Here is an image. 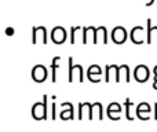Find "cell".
<instances>
[{"label": "cell", "mask_w": 157, "mask_h": 132, "mask_svg": "<svg viewBox=\"0 0 157 132\" xmlns=\"http://www.w3.org/2000/svg\"><path fill=\"white\" fill-rule=\"evenodd\" d=\"M47 95L44 96L43 102H37L32 106V116L36 120H46L47 119Z\"/></svg>", "instance_id": "cell-1"}, {"label": "cell", "mask_w": 157, "mask_h": 132, "mask_svg": "<svg viewBox=\"0 0 157 132\" xmlns=\"http://www.w3.org/2000/svg\"><path fill=\"white\" fill-rule=\"evenodd\" d=\"M150 77V70L146 65H138L134 69V78L138 83H146Z\"/></svg>", "instance_id": "cell-2"}, {"label": "cell", "mask_w": 157, "mask_h": 132, "mask_svg": "<svg viewBox=\"0 0 157 132\" xmlns=\"http://www.w3.org/2000/svg\"><path fill=\"white\" fill-rule=\"evenodd\" d=\"M32 41L33 44H37L41 41V44H47V30L44 26H33L32 29Z\"/></svg>", "instance_id": "cell-3"}, {"label": "cell", "mask_w": 157, "mask_h": 132, "mask_svg": "<svg viewBox=\"0 0 157 132\" xmlns=\"http://www.w3.org/2000/svg\"><path fill=\"white\" fill-rule=\"evenodd\" d=\"M77 77L78 81H83V66L81 65H73V59L69 58V81H73V78Z\"/></svg>", "instance_id": "cell-4"}, {"label": "cell", "mask_w": 157, "mask_h": 132, "mask_svg": "<svg viewBox=\"0 0 157 132\" xmlns=\"http://www.w3.org/2000/svg\"><path fill=\"white\" fill-rule=\"evenodd\" d=\"M68 37V33H66L65 28L62 26H55L54 29L51 30V40L54 41L55 44H62L63 41Z\"/></svg>", "instance_id": "cell-5"}, {"label": "cell", "mask_w": 157, "mask_h": 132, "mask_svg": "<svg viewBox=\"0 0 157 132\" xmlns=\"http://www.w3.org/2000/svg\"><path fill=\"white\" fill-rule=\"evenodd\" d=\"M112 40L116 44H123L125 40H127V30L123 26H116L110 33Z\"/></svg>", "instance_id": "cell-6"}, {"label": "cell", "mask_w": 157, "mask_h": 132, "mask_svg": "<svg viewBox=\"0 0 157 132\" xmlns=\"http://www.w3.org/2000/svg\"><path fill=\"white\" fill-rule=\"evenodd\" d=\"M32 78L36 83H43L47 78V69L43 65H36L32 69Z\"/></svg>", "instance_id": "cell-7"}, {"label": "cell", "mask_w": 157, "mask_h": 132, "mask_svg": "<svg viewBox=\"0 0 157 132\" xmlns=\"http://www.w3.org/2000/svg\"><path fill=\"white\" fill-rule=\"evenodd\" d=\"M101 74H102V69L98 65H91L87 69V78H88L91 83H99Z\"/></svg>", "instance_id": "cell-8"}, {"label": "cell", "mask_w": 157, "mask_h": 132, "mask_svg": "<svg viewBox=\"0 0 157 132\" xmlns=\"http://www.w3.org/2000/svg\"><path fill=\"white\" fill-rule=\"evenodd\" d=\"M136 117L141 120H149L150 117V111H152V109H150V105L146 102H142L139 103L138 106H136Z\"/></svg>", "instance_id": "cell-9"}, {"label": "cell", "mask_w": 157, "mask_h": 132, "mask_svg": "<svg viewBox=\"0 0 157 132\" xmlns=\"http://www.w3.org/2000/svg\"><path fill=\"white\" fill-rule=\"evenodd\" d=\"M123 109L121 105L117 102H112L110 105L108 106V117L110 120H120V114H121Z\"/></svg>", "instance_id": "cell-10"}, {"label": "cell", "mask_w": 157, "mask_h": 132, "mask_svg": "<svg viewBox=\"0 0 157 132\" xmlns=\"http://www.w3.org/2000/svg\"><path fill=\"white\" fill-rule=\"evenodd\" d=\"M105 80H106V83H110V81H116V83H119V66L117 65L106 66Z\"/></svg>", "instance_id": "cell-11"}, {"label": "cell", "mask_w": 157, "mask_h": 132, "mask_svg": "<svg viewBox=\"0 0 157 132\" xmlns=\"http://www.w3.org/2000/svg\"><path fill=\"white\" fill-rule=\"evenodd\" d=\"M144 36H145V33H144V28L142 26H135L130 33L131 40H132V43H135V44L144 43Z\"/></svg>", "instance_id": "cell-12"}, {"label": "cell", "mask_w": 157, "mask_h": 132, "mask_svg": "<svg viewBox=\"0 0 157 132\" xmlns=\"http://www.w3.org/2000/svg\"><path fill=\"white\" fill-rule=\"evenodd\" d=\"M120 81H125V83L130 81V69L127 65L119 66V83Z\"/></svg>", "instance_id": "cell-13"}, {"label": "cell", "mask_w": 157, "mask_h": 132, "mask_svg": "<svg viewBox=\"0 0 157 132\" xmlns=\"http://www.w3.org/2000/svg\"><path fill=\"white\" fill-rule=\"evenodd\" d=\"M59 117H61L62 120L73 119V106H72V103H68V109H66V110H62V111H61Z\"/></svg>", "instance_id": "cell-14"}, {"label": "cell", "mask_w": 157, "mask_h": 132, "mask_svg": "<svg viewBox=\"0 0 157 132\" xmlns=\"http://www.w3.org/2000/svg\"><path fill=\"white\" fill-rule=\"evenodd\" d=\"M91 106H92V116L95 117V111L98 113V116H99V120H102L103 119V110H102V105H101L99 102H97V103H91Z\"/></svg>", "instance_id": "cell-15"}, {"label": "cell", "mask_w": 157, "mask_h": 132, "mask_svg": "<svg viewBox=\"0 0 157 132\" xmlns=\"http://www.w3.org/2000/svg\"><path fill=\"white\" fill-rule=\"evenodd\" d=\"M61 61L59 57H55L52 59V63H51V69H52V81H57V69H58V62Z\"/></svg>", "instance_id": "cell-16"}, {"label": "cell", "mask_w": 157, "mask_h": 132, "mask_svg": "<svg viewBox=\"0 0 157 132\" xmlns=\"http://www.w3.org/2000/svg\"><path fill=\"white\" fill-rule=\"evenodd\" d=\"M124 106H125V117H127L130 121H131V120H134V117L130 114V107L132 106V102H131L130 99H127V100H125V103H124Z\"/></svg>", "instance_id": "cell-17"}, {"label": "cell", "mask_w": 157, "mask_h": 132, "mask_svg": "<svg viewBox=\"0 0 157 132\" xmlns=\"http://www.w3.org/2000/svg\"><path fill=\"white\" fill-rule=\"evenodd\" d=\"M83 28H80V26H73L71 29V32H72V37H71V43L72 44H75L76 43V35H77V32L78 30H81Z\"/></svg>", "instance_id": "cell-18"}, {"label": "cell", "mask_w": 157, "mask_h": 132, "mask_svg": "<svg viewBox=\"0 0 157 132\" xmlns=\"http://www.w3.org/2000/svg\"><path fill=\"white\" fill-rule=\"evenodd\" d=\"M14 29H13V28H7V29H6V35H7V36H13L14 35Z\"/></svg>", "instance_id": "cell-19"}, {"label": "cell", "mask_w": 157, "mask_h": 132, "mask_svg": "<svg viewBox=\"0 0 157 132\" xmlns=\"http://www.w3.org/2000/svg\"><path fill=\"white\" fill-rule=\"evenodd\" d=\"M153 73H155V77L157 78V65L155 66V69H153Z\"/></svg>", "instance_id": "cell-20"}, {"label": "cell", "mask_w": 157, "mask_h": 132, "mask_svg": "<svg viewBox=\"0 0 157 132\" xmlns=\"http://www.w3.org/2000/svg\"><path fill=\"white\" fill-rule=\"evenodd\" d=\"M155 119L157 120V103H156V106H155Z\"/></svg>", "instance_id": "cell-21"}, {"label": "cell", "mask_w": 157, "mask_h": 132, "mask_svg": "<svg viewBox=\"0 0 157 132\" xmlns=\"http://www.w3.org/2000/svg\"><path fill=\"white\" fill-rule=\"evenodd\" d=\"M153 88L157 89V78H155V83H153Z\"/></svg>", "instance_id": "cell-22"}]
</instances>
